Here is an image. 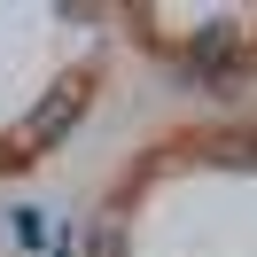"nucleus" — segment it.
<instances>
[{"instance_id": "obj_2", "label": "nucleus", "mask_w": 257, "mask_h": 257, "mask_svg": "<svg viewBox=\"0 0 257 257\" xmlns=\"http://www.w3.org/2000/svg\"><path fill=\"white\" fill-rule=\"evenodd\" d=\"M94 257H117V241H109V234H94Z\"/></svg>"}, {"instance_id": "obj_1", "label": "nucleus", "mask_w": 257, "mask_h": 257, "mask_svg": "<svg viewBox=\"0 0 257 257\" xmlns=\"http://www.w3.org/2000/svg\"><path fill=\"white\" fill-rule=\"evenodd\" d=\"M78 94H86V78H63V86H55V94L39 101L32 117H24V133H16V141H24V148H39V141H55V133H70V117H78Z\"/></svg>"}]
</instances>
